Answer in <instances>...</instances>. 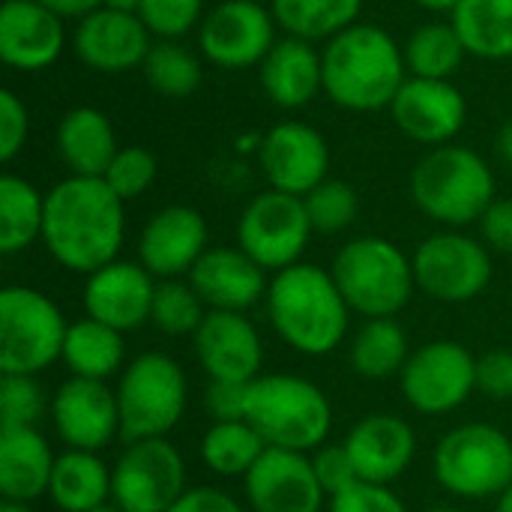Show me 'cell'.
Wrapping results in <instances>:
<instances>
[{
  "instance_id": "cell-1",
  "label": "cell",
  "mask_w": 512,
  "mask_h": 512,
  "mask_svg": "<svg viewBox=\"0 0 512 512\" xmlns=\"http://www.w3.org/2000/svg\"><path fill=\"white\" fill-rule=\"evenodd\" d=\"M123 198L102 177H66L45 195L42 240L72 273H96L117 261L123 243Z\"/></svg>"
},
{
  "instance_id": "cell-2",
  "label": "cell",
  "mask_w": 512,
  "mask_h": 512,
  "mask_svg": "<svg viewBox=\"0 0 512 512\" xmlns=\"http://www.w3.org/2000/svg\"><path fill=\"white\" fill-rule=\"evenodd\" d=\"M324 93L351 111H378L396 99L405 78V51L375 24H351L321 54Z\"/></svg>"
},
{
  "instance_id": "cell-3",
  "label": "cell",
  "mask_w": 512,
  "mask_h": 512,
  "mask_svg": "<svg viewBox=\"0 0 512 512\" xmlns=\"http://www.w3.org/2000/svg\"><path fill=\"white\" fill-rule=\"evenodd\" d=\"M267 312L276 333L306 357H324L342 345L348 312L333 273L315 264H294L273 276L267 288Z\"/></svg>"
},
{
  "instance_id": "cell-4",
  "label": "cell",
  "mask_w": 512,
  "mask_h": 512,
  "mask_svg": "<svg viewBox=\"0 0 512 512\" xmlns=\"http://www.w3.org/2000/svg\"><path fill=\"white\" fill-rule=\"evenodd\" d=\"M246 420L267 447L309 453L318 450L333 426L324 390L297 375H258L246 393Z\"/></svg>"
},
{
  "instance_id": "cell-5",
  "label": "cell",
  "mask_w": 512,
  "mask_h": 512,
  "mask_svg": "<svg viewBox=\"0 0 512 512\" xmlns=\"http://www.w3.org/2000/svg\"><path fill=\"white\" fill-rule=\"evenodd\" d=\"M417 207L444 225H471L495 201V177L486 159L468 147H435L411 174Z\"/></svg>"
},
{
  "instance_id": "cell-6",
  "label": "cell",
  "mask_w": 512,
  "mask_h": 512,
  "mask_svg": "<svg viewBox=\"0 0 512 512\" xmlns=\"http://www.w3.org/2000/svg\"><path fill=\"white\" fill-rule=\"evenodd\" d=\"M330 273L345 303L369 321L402 312L417 285L408 255L384 237H357L345 243Z\"/></svg>"
},
{
  "instance_id": "cell-7",
  "label": "cell",
  "mask_w": 512,
  "mask_h": 512,
  "mask_svg": "<svg viewBox=\"0 0 512 512\" xmlns=\"http://www.w3.org/2000/svg\"><path fill=\"white\" fill-rule=\"evenodd\" d=\"M69 324L36 288L9 285L0 291V372L39 375L63 357Z\"/></svg>"
},
{
  "instance_id": "cell-8",
  "label": "cell",
  "mask_w": 512,
  "mask_h": 512,
  "mask_svg": "<svg viewBox=\"0 0 512 512\" xmlns=\"http://www.w3.org/2000/svg\"><path fill=\"white\" fill-rule=\"evenodd\" d=\"M120 435L135 441L165 438L186 411V375L168 354L150 351L135 357L117 387Z\"/></svg>"
},
{
  "instance_id": "cell-9",
  "label": "cell",
  "mask_w": 512,
  "mask_h": 512,
  "mask_svg": "<svg viewBox=\"0 0 512 512\" xmlns=\"http://www.w3.org/2000/svg\"><path fill=\"white\" fill-rule=\"evenodd\" d=\"M435 477L456 498H498L512 486L510 435L489 423H465L447 432L435 450Z\"/></svg>"
},
{
  "instance_id": "cell-10",
  "label": "cell",
  "mask_w": 512,
  "mask_h": 512,
  "mask_svg": "<svg viewBox=\"0 0 512 512\" xmlns=\"http://www.w3.org/2000/svg\"><path fill=\"white\" fill-rule=\"evenodd\" d=\"M312 222L303 198L288 192H261L240 216V249L264 270H285L300 264V255L312 237Z\"/></svg>"
},
{
  "instance_id": "cell-11",
  "label": "cell",
  "mask_w": 512,
  "mask_h": 512,
  "mask_svg": "<svg viewBox=\"0 0 512 512\" xmlns=\"http://www.w3.org/2000/svg\"><path fill=\"white\" fill-rule=\"evenodd\" d=\"M186 492V465L165 438L135 441L111 471V498L123 512H168Z\"/></svg>"
},
{
  "instance_id": "cell-12",
  "label": "cell",
  "mask_w": 512,
  "mask_h": 512,
  "mask_svg": "<svg viewBox=\"0 0 512 512\" xmlns=\"http://www.w3.org/2000/svg\"><path fill=\"white\" fill-rule=\"evenodd\" d=\"M402 396L420 414H450L462 408L477 390L474 354L450 339L417 348L402 375Z\"/></svg>"
},
{
  "instance_id": "cell-13",
  "label": "cell",
  "mask_w": 512,
  "mask_h": 512,
  "mask_svg": "<svg viewBox=\"0 0 512 512\" xmlns=\"http://www.w3.org/2000/svg\"><path fill=\"white\" fill-rule=\"evenodd\" d=\"M411 264L417 285L441 303H468L492 282V258L486 246L456 231L423 240Z\"/></svg>"
},
{
  "instance_id": "cell-14",
  "label": "cell",
  "mask_w": 512,
  "mask_h": 512,
  "mask_svg": "<svg viewBox=\"0 0 512 512\" xmlns=\"http://www.w3.org/2000/svg\"><path fill=\"white\" fill-rule=\"evenodd\" d=\"M273 21V12H267L258 0H225L201 21V51L222 69L261 66L276 45Z\"/></svg>"
},
{
  "instance_id": "cell-15",
  "label": "cell",
  "mask_w": 512,
  "mask_h": 512,
  "mask_svg": "<svg viewBox=\"0 0 512 512\" xmlns=\"http://www.w3.org/2000/svg\"><path fill=\"white\" fill-rule=\"evenodd\" d=\"M246 498L255 512H321L327 492L306 453L267 447L246 474Z\"/></svg>"
},
{
  "instance_id": "cell-16",
  "label": "cell",
  "mask_w": 512,
  "mask_h": 512,
  "mask_svg": "<svg viewBox=\"0 0 512 512\" xmlns=\"http://www.w3.org/2000/svg\"><path fill=\"white\" fill-rule=\"evenodd\" d=\"M51 420L60 441L69 450L96 453L114 441L120 432V405L117 393L105 381L69 378L51 402Z\"/></svg>"
},
{
  "instance_id": "cell-17",
  "label": "cell",
  "mask_w": 512,
  "mask_h": 512,
  "mask_svg": "<svg viewBox=\"0 0 512 512\" xmlns=\"http://www.w3.org/2000/svg\"><path fill=\"white\" fill-rule=\"evenodd\" d=\"M261 168L264 177L276 192L288 195H309L318 183L327 180V165H330V150L327 141L318 129L306 123H279L273 126L261 147Z\"/></svg>"
},
{
  "instance_id": "cell-18",
  "label": "cell",
  "mask_w": 512,
  "mask_h": 512,
  "mask_svg": "<svg viewBox=\"0 0 512 512\" xmlns=\"http://www.w3.org/2000/svg\"><path fill=\"white\" fill-rule=\"evenodd\" d=\"M195 354L210 381L252 384L264 363V345L243 312L210 309L195 333Z\"/></svg>"
},
{
  "instance_id": "cell-19",
  "label": "cell",
  "mask_w": 512,
  "mask_h": 512,
  "mask_svg": "<svg viewBox=\"0 0 512 512\" xmlns=\"http://www.w3.org/2000/svg\"><path fill=\"white\" fill-rule=\"evenodd\" d=\"M153 297V273L135 261H111L102 270L90 273L84 285L87 318L102 321L120 333L138 330L144 321H150Z\"/></svg>"
},
{
  "instance_id": "cell-20",
  "label": "cell",
  "mask_w": 512,
  "mask_h": 512,
  "mask_svg": "<svg viewBox=\"0 0 512 512\" xmlns=\"http://www.w3.org/2000/svg\"><path fill=\"white\" fill-rule=\"evenodd\" d=\"M390 111L396 126L408 138L420 144L444 147L465 126L468 105L465 96L450 81L411 75L396 93V99L390 102Z\"/></svg>"
},
{
  "instance_id": "cell-21",
  "label": "cell",
  "mask_w": 512,
  "mask_h": 512,
  "mask_svg": "<svg viewBox=\"0 0 512 512\" xmlns=\"http://www.w3.org/2000/svg\"><path fill=\"white\" fill-rule=\"evenodd\" d=\"M150 48V30L135 12H117L102 6L81 18L75 30V51L81 63L108 75L144 66Z\"/></svg>"
},
{
  "instance_id": "cell-22",
  "label": "cell",
  "mask_w": 512,
  "mask_h": 512,
  "mask_svg": "<svg viewBox=\"0 0 512 512\" xmlns=\"http://www.w3.org/2000/svg\"><path fill=\"white\" fill-rule=\"evenodd\" d=\"M204 252H207V222L195 207H183V204L159 210L144 225L138 240L141 264L159 279H174L180 273H189Z\"/></svg>"
},
{
  "instance_id": "cell-23",
  "label": "cell",
  "mask_w": 512,
  "mask_h": 512,
  "mask_svg": "<svg viewBox=\"0 0 512 512\" xmlns=\"http://www.w3.org/2000/svg\"><path fill=\"white\" fill-rule=\"evenodd\" d=\"M345 450L363 483L390 486L399 480L417 453V435L408 420L396 414H369L345 438Z\"/></svg>"
},
{
  "instance_id": "cell-24",
  "label": "cell",
  "mask_w": 512,
  "mask_h": 512,
  "mask_svg": "<svg viewBox=\"0 0 512 512\" xmlns=\"http://www.w3.org/2000/svg\"><path fill=\"white\" fill-rule=\"evenodd\" d=\"M63 18L39 0H6L0 6V60L15 69H45L63 51Z\"/></svg>"
},
{
  "instance_id": "cell-25",
  "label": "cell",
  "mask_w": 512,
  "mask_h": 512,
  "mask_svg": "<svg viewBox=\"0 0 512 512\" xmlns=\"http://www.w3.org/2000/svg\"><path fill=\"white\" fill-rule=\"evenodd\" d=\"M264 267L255 264L243 249H207L189 270V285L198 291L204 306L222 312H246L267 294Z\"/></svg>"
},
{
  "instance_id": "cell-26",
  "label": "cell",
  "mask_w": 512,
  "mask_h": 512,
  "mask_svg": "<svg viewBox=\"0 0 512 512\" xmlns=\"http://www.w3.org/2000/svg\"><path fill=\"white\" fill-rule=\"evenodd\" d=\"M54 456L36 426H0V495L30 504L51 486Z\"/></svg>"
},
{
  "instance_id": "cell-27",
  "label": "cell",
  "mask_w": 512,
  "mask_h": 512,
  "mask_svg": "<svg viewBox=\"0 0 512 512\" xmlns=\"http://www.w3.org/2000/svg\"><path fill=\"white\" fill-rule=\"evenodd\" d=\"M261 87L279 108H300L324 87V63L312 42L288 36L261 60Z\"/></svg>"
},
{
  "instance_id": "cell-28",
  "label": "cell",
  "mask_w": 512,
  "mask_h": 512,
  "mask_svg": "<svg viewBox=\"0 0 512 512\" xmlns=\"http://www.w3.org/2000/svg\"><path fill=\"white\" fill-rule=\"evenodd\" d=\"M57 150L75 177H105L120 147L111 120L102 111L81 105L60 120Z\"/></svg>"
},
{
  "instance_id": "cell-29",
  "label": "cell",
  "mask_w": 512,
  "mask_h": 512,
  "mask_svg": "<svg viewBox=\"0 0 512 512\" xmlns=\"http://www.w3.org/2000/svg\"><path fill=\"white\" fill-rule=\"evenodd\" d=\"M51 501L63 512H90L111 498V471L96 453L69 450L54 462Z\"/></svg>"
},
{
  "instance_id": "cell-30",
  "label": "cell",
  "mask_w": 512,
  "mask_h": 512,
  "mask_svg": "<svg viewBox=\"0 0 512 512\" xmlns=\"http://www.w3.org/2000/svg\"><path fill=\"white\" fill-rule=\"evenodd\" d=\"M450 24L468 54L486 60L512 57V0H462Z\"/></svg>"
},
{
  "instance_id": "cell-31",
  "label": "cell",
  "mask_w": 512,
  "mask_h": 512,
  "mask_svg": "<svg viewBox=\"0 0 512 512\" xmlns=\"http://www.w3.org/2000/svg\"><path fill=\"white\" fill-rule=\"evenodd\" d=\"M63 363L69 366L72 378L105 381L123 363V333L93 318L75 321L66 333Z\"/></svg>"
},
{
  "instance_id": "cell-32",
  "label": "cell",
  "mask_w": 512,
  "mask_h": 512,
  "mask_svg": "<svg viewBox=\"0 0 512 512\" xmlns=\"http://www.w3.org/2000/svg\"><path fill=\"white\" fill-rule=\"evenodd\" d=\"M45 225V195L33 183L15 174L0 177V252L15 255L42 237Z\"/></svg>"
},
{
  "instance_id": "cell-33",
  "label": "cell",
  "mask_w": 512,
  "mask_h": 512,
  "mask_svg": "<svg viewBox=\"0 0 512 512\" xmlns=\"http://www.w3.org/2000/svg\"><path fill=\"white\" fill-rule=\"evenodd\" d=\"M363 0H273L270 12L288 36L315 42L348 30L360 15Z\"/></svg>"
},
{
  "instance_id": "cell-34",
  "label": "cell",
  "mask_w": 512,
  "mask_h": 512,
  "mask_svg": "<svg viewBox=\"0 0 512 512\" xmlns=\"http://www.w3.org/2000/svg\"><path fill=\"white\" fill-rule=\"evenodd\" d=\"M408 357V336L393 318H372L351 342V366L369 381L402 375Z\"/></svg>"
},
{
  "instance_id": "cell-35",
  "label": "cell",
  "mask_w": 512,
  "mask_h": 512,
  "mask_svg": "<svg viewBox=\"0 0 512 512\" xmlns=\"http://www.w3.org/2000/svg\"><path fill=\"white\" fill-rule=\"evenodd\" d=\"M267 441L255 432L249 420L213 423L201 441L204 465L219 477H246L264 456Z\"/></svg>"
},
{
  "instance_id": "cell-36",
  "label": "cell",
  "mask_w": 512,
  "mask_h": 512,
  "mask_svg": "<svg viewBox=\"0 0 512 512\" xmlns=\"http://www.w3.org/2000/svg\"><path fill=\"white\" fill-rule=\"evenodd\" d=\"M465 45L453 24L432 21L414 30V36L405 45V63L414 78H438L450 81V75L462 66Z\"/></svg>"
},
{
  "instance_id": "cell-37",
  "label": "cell",
  "mask_w": 512,
  "mask_h": 512,
  "mask_svg": "<svg viewBox=\"0 0 512 512\" xmlns=\"http://www.w3.org/2000/svg\"><path fill=\"white\" fill-rule=\"evenodd\" d=\"M144 72H147V81L153 84V90H159L162 96H171V99H183V96L195 93L201 84L198 57L171 39H162L159 45L150 48V54L144 60Z\"/></svg>"
},
{
  "instance_id": "cell-38",
  "label": "cell",
  "mask_w": 512,
  "mask_h": 512,
  "mask_svg": "<svg viewBox=\"0 0 512 512\" xmlns=\"http://www.w3.org/2000/svg\"><path fill=\"white\" fill-rule=\"evenodd\" d=\"M204 300L198 297V291L186 282L177 279H165L156 285V297H153V312L150 321L168 333V336H195L201 321H204Z\"/></svg>"
},
{
  "instance_id": "cell-39",
  "label": "cell",
  "mask_w": 512,
  "mask_h": 512,
  "mask_svg": "<svg viewBox=\"0 0 512 512\" xmlns=\"http://www.w3.org/2000/svg\"><path fill=\"white\" fill-rule=\"evenodd\" d=\"M309 222L321 234H339L345 231L360 210V198L351 183L345 180H324L309 195H303Z\"/></svg>"
},
{
  "instance_id": "cell-40",
  "label": "cell",
  "mask_w": 512,
  "mask_h": 512,
  "mask_svg": "<svg viewBox=\"0 0 512 512\" xmlns=\"http://www.w3.org/2000/svg\"><path fill=\"white\" fill-rule=\"evenodd\" d=\"M102 180L114 189L117 198H123V201L138 198L156 180V159L144 147H120Z\"/></svg>"
},
{
  "instance_id": "cell-41",
  "label": "cell",
  "mask_w": 512,
  "mask_h": 512,
  "mask_svg": "<svg viewBox=\"0 0 512 512\" xmlns=\"http://www.w3.org/2000/svg\"><path fill=\"white\" fill-rule=\"evenodd\" d=\"M42 411L45 399L30 375L0 378V426H36Z\"/></svg>"
},
{
  "instance_id": "cell-42",
  "label": "cell",
  "mask_w": 512,
  "mask_h": 512,
  "mask_svg": "<svg viewBox=\"0 0 512 512\" xmlns=\"http://www.w3.org/2000/svg\"><path fill=\"white\" fill-rule=\"evenodd\" d=\"M204 0H141V21L150 33L162 39H177L189 33L201 18Z\"/></svg>"
},
{
  "instance_id": "cell-43",
  "label": "cell",
  "mask_w": 512,
  "mask_h": 512,
  "mask_svg": "<svg viewBox=\"0 0 512 512\" xmlns=\"http://www.w3.org/2000/svg\"><path fill=\"white\" fill-rule=\"evenodd\" d=\"M330 512H408L402 498L378 483H354L351 489L330 498Z\"/></svg>"
},
{
  "instance_id": "cell-44",
  "label": "cell",
  "mask_w": 512,
  "mask_h": 512,
  "mask_svg": "<svg viewBox=\"0 0 512 512\" xmlns=\"http://www.w3.org/2000/svg\"><path fill=\"white\" fill-rule=\"evenodd\" d=\"M312 465H315V474H318L321 489H324L330 498H336L339 492H345V489H351L354 483H360V474H357L354 459H351V453L345 450V444H342V447H321V450L315 453Z\"/></svg>"
},
{
  "instance_id": "cell-45",
  "label": "cell",
  "mask_w": 512,
  "mask_h": 512,
  "mask_svg": "<svg viewBox=\"0 0 512 512\" xmlns=\"http://www.w3.org/2000/svg\"><path fill=\"white\" fill-rule=\"evenodd\" d=\"M27 138V108L12 90H0V159L12 162Z\"/></svg>"
},
{
  "instance_id": "cell-46",
  "label": "cell",
  "mask_w": 512,
  "mask_h": 512,
  "mask_svg": "<svg viewBox=\"0 0 512 512\" xmlns=\"http://www.w3.org/2000/svg\"><path fill=\"white\" fill-rule=\"evenodd\" d=\"M477 390L489 399H512V351H489L477 360Z\"/></svg>"
},
{
  "instance_id": "cell-47",
  "label": "cell",
  "mask_w": 512,
  "mask_h": 512,
  "mask_svg": "<svg viewBox=\"0 0 512 512\" xmlns=\"http://www.w3.org/2000/svg\"><path fill=\"white\" fill-rule=\"evenodd\" d=\"M246 393H249V384L210 381L207 393H204V405H207V414L213 417V423L246 420Z\"/></svg>"
},
{
  "instance_id": "cell-48",
  "label": "cell",
  "mask_w": 512,
  "mask_h": 512,
  "mask_svg": "<svg viewBox=\"0 0 512 512\" xmlns=\"http://www.w3.org/2000/svg\"><path fill=\"white\" fill-rule=\"evenodd\" d=\"M483 237L495 252L512 255V198L492 201V207L480 219Z\"/></svg>"
},
{
  "instance_id": "cell-49",
  "label": "cell",
  "mask_w": 512,
  "mask_h": 512,
  "mask_svg": "<svg viewBox=\"0 0 512 512\" xmlns=\"http://www.w3.org/2000/svg\"><path fill=\"white\" fill-rule=\"evenodd\" d=\"M168 512H243L240 504L228 495L219 492L213 486H198V489H186L180 495V501Z\"/></svg>"
},
{
  "instance_id": "cell-50",
  "label": "cell",
  "mask_w": 512,
  "mask_h": 512,
  "mask_svg": "<svg viewBox=\"0 0 512 512\" xmlns=\"http://www.w3.org/2000/svg\"><path fill=\"white\" fill-rule=\"evenodd\" d=\"M39 3L60 18H87L90 12L105 6V0H39Z\"/></svg>"
},
{
  "instance_id": "cell-51",
  "label": "cell",
  "mask_w": 512,
  "mask_h": 512,
  "mask_svg": "<svg viewBox=\"0 0 512 512\" xmlns=\"http://www.w3.org/2000/svg\"><path fill=\"white\" fill-rule=\"evenodd\" d=\"M498 153H501V159L512 168V120H507L504 129L498 132Z\"/></svg>"
},
{
  "instance_id": "cell-52",
  "label": "cell",
  "mask_w": 512,
  "mask_h": 512,
  "mask_svg": "<svg viewBox=\"0 0 512 512\" xmlns=\"http://www.w3.org/2000/svg\"><path fill=\"white\" fill-rule=\"evenodd\" d=\"M414 3L423 9H432V12H453L462 0H414Z\"/></svg>"
},
{
  "instance_id": "cell-53",
  "label": "cell",
  "mask_w": 512,
  "mask_h": 512,
  "mask_svg": "<svg viewBox=\"0 0 512 512\" xmlns=\"http://www.w3.org/2000/svg\"><path fill=\"white\" fill-rule=\"evenodd\" d=\"M105 6H108V9H117V12H135V15H138L141 0H105Z\"/></svg>"
},
{
  "instance_id": "cell-54",
  "label": "cell",
  "mask_w": 512,
  "mask_h": 512,
  "mask_svg": "<svg viewBox=\"0 0 512 512\" xmlns=\"http://www.w3.org/2000/svg\"><path fill=\"white\" fill-rule=\"evenodd\" d=\"M495 512H512V486H507L501 495H498V507Z\"/></svg>"
},
{
  "instance_id": "cell-55",
  "label": "cell",
  "mask_w": 512,
  "mask_h": 512,
  "mask_svg": "<svg viewBox=\"0 0 512 512\" xmlns=\"http://www.w3.org/2000/svg\"><path fill=\"white\" fill-rule=\"evenodd\" d=\"M0 512H30V507L21 504V501H3V504H0Z\"/></svg>"
},
{
  "instance_id": "cell-56",
  "label": "cell",
  "mask_w": 512,
  "mask_h": 512,
  "mask_svg": "<svg viewBox=\"0 0 512 512\" xmlns=\"http://www.w3.org/2000/svg\"><path fill=\"white\" fill-rule=\"evenodd\" d=\"M90 512H123L117 504L111 507V504H102V507H96V510H90Z\"/></svg>"
},
{
  "instance_id": "cell-57",
  "label": "cell",
  "mask_w": 512,
  "mask_h": 512,
  "mask_svg": "<svg viewBox=\"0 0 512 512\" xmlns=\"http://www.w3.org/2000/svg\"><path fill=\"white\" fill-rule=\"evenodd\" d=\"M423 512H459V510H453V507H438V510H423Z\"/></svg>"
}]
</instances>
